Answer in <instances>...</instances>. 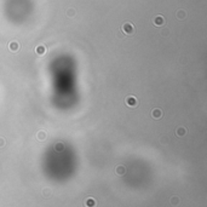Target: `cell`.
<instances>
[{
	"instance_id": "6da1fadb",
	"label": "cell",
	"mask_w": 207,
	"mask_h": 207,
	"mask_svg": "<svg viewBox=\"0 0 207 207\" xmlns=\"http://www.w3.org/2000/svg\"><path fill=\"white\" fill-rule=\"evenodd\" d=\"M135 26L131 22H125L121 27V32L124 33L125 35H133L135 34Z\"/></svg>"
},
{
	"instance_id": "7a4b0ae2",
	"label": "cell",
	"mask_w": 207,
	"mask_h": 207,
	"mask_svg": "<svg viewBox=\"0 0 207 207\" xmlns=\"http://www.w3.org/2000/svg\"><path fill=\"white\" fill-rule=\"evenodd\" d=\"M125 103H126L127 107H130V108H136V107L138 105V99L135 97V96H127L126 99H125Z\"/></svg>"
},
{
	"instance_id": "3957f363",
	"label": "cell",
	"mask_w": 207,
	"mask_h": 207,
	"mask_svg": "<svg viewBox=\"0 0 207 207\" xmlns=\"http://www.w3.org/2000/svg\"><path fill=\"white\" fill-rule=\"evenodd\" d=\"M153 23H154L155 27H162V26H165L166 21H165V17L162 15H158V16H155V18L153 20Z\"/></svg>"
},
{
	"instance_id": "277c9868",
	"label": "cell",
	"mask_w": 207,
	"mask_h": 207,
	"mask_svg": "<svg viewBox=\"0 0 207 207\" xmlns=\"http://www.w3.org/2000/svg\"><path fill=\"white\" fill-rule=\"evenodd\" d=\"M20 43L18 41H16V40H13V41H11V43L9 44V50L11 52H13V53H16V52H18L20 51Z\"/></svg>"
},
{
	"instance_id": "5b68a950",
	"label": "cell",
	"mask_w": 207,
	"mask_h": 207,
	"mask_svg": "<svg viewBox=\"0 0 207 207\" xmlns=\"http://www.w3.org/2000/svg\"><path fill=\"white\" fill-rule=\"evenodd\" d=\"M47 52V49H46L45 45H38L36 47H35V53H36L38 56H45V53Z\"/></svg>"
},
{
	"instance_id": "8992f818",
	"label": "cell",
	"mask_w": 207,
	"mask_h": 207,
	"mask_svg": "<svg viewBox=\"0 0 207 207\" xmlns=\"http://www.w3.org/2000/svg\"><path fill=\"white\" fill-rule=\"evenodd\" d=\"M151 118L154 120H159V119L162 118V110L160 108H155V109L151 110Z\"/></svg>"
},
{
	"instance_id": "52a82bcc",
	"label": "cell",
	"mask_w": 207,
	"mask_h": 207,
	"mask_svg": "<svg viewBox=\"0 0 207 207\" xmlns=\"http://www.w3.org/2000/svg\"><path fill=\"white\" fill-rule=\"evenodd\" d=\"M187 132H188L187 128L183 126H179L176 128V136H177V137H184V136L187 135Z\"/></svg>"
},
{
	"instance_id": "ba28073f",
	"label": "cell",
	"mask_w": 207,
	"mask_h": 207,
	"mask_svg": "<svg viewBox=\"0 0 207 207\" xmlns=\"http://www.w3.org/2000/svg\"><path fill=\"white\" fill-rule=\"evenodd\" d=\"M96 205H97V202L93 197H87L85 200V206L86 207H96Z\"/></svg>"
},
{
	"instance_id": "9c48e42d",
	"label": "cell",
	"mask_w": 207,
	"mask_h": 207,
	"mask_svg": "<svg viewBox=\"0 0 207 207\" xmlns=\"http://www.w3.org/2000/svg\"><path fill=\"white\" fill-rule=\"evenodd\" d=\"M36 138L38 141H45L46 138H47V133L45 132V131H39V132L36 133Z\"/></svg>"
},
{
	"instance_id": "30bf717a",
	"label": "cell",
	"mask_w": 207,
	"mask_h": 207,
	"mask_svg": "<svg viewBox=\"0 0 207 207\" xmlns=\"http://www.w3.org/2000/svg\"><path fill=\"white\" fill-rule=\"evenodd\" d=\"M115 172H116V174H119V176H124L125 173H126V168H125V166L120 165V166L116 167V170H115Z\"/></svg>"
},
{
	"instance_id": "8fae6325",
	"label": "cell",
	"mask_w": 207,
	"mask_h": 207,
	"mask_svg": "<svg viewBox=\"0 0 207 207\" xmlns=\"http://www.w3.org/2000/svg\"><path fill=\"white\" fill-rule=\"evenodd\" d=\"M176 16H177L178 20H184V18L187 17V12L184 11V10H178L177 13H176Z\"/></svg>"
},
{
	"instance_id": "7c38bea8",
	"label": "cell",
	"mask_w": 207,
	"mask_h": 207,
	"mask_svg": "<svg viewBox=\"0 0 207 207\" xmlns=\"http://www.w3.org/2000/svg\"><path fill=\"white\" fill-rule=\"evenodd\" d=\"M179 201H181V200H179L178 196H172V197L170 199V202H171V205H172V206H178Z\"/></svg>"
},
{
	"instance_id": "4fadbf2b",
	"label": "cell",
	"mask_w": 207,
	"mask_h": 207,
	"mask_svg": "<svg viewBox=\"0 0 207 207\" xmlns=\"http://www.w3.org/2000/svg\"><path fill=\"white\" fill-rule=\"evenodd\" d=\"M75 15H76V11H75V9H73V7H70V9L67 10V16H68L69 18H73L75 17Z\"/></svg>"
},
{
	"instance_id": "5bb4252c",
	"label": "cell",
	"mask_w": 207,
	"mask_h": 207,
	"mask_svg": "<svg viewBox=\"0 0 207 207\" xmlns=\"http://www.w3.org/2000/svg\"><path fill=\"white\" fill-rule=\"evenodd\" d=\"M52 195V190L51 189H49V188H45V189L43 190V196L44 197H50V196Z\"/></svg>"
},
{
	"instance_id": "9a60e30c",
	"label": "cell",
	"mask_w": 207,
	"mask_h": 207,
	"mask_svg": "<svg viewBox=\"0 0 207 207\" xmlns=\"http://www.w3.org/2000/svg\"><path fill=\"white\" fill-rule=\"evenodd\" d=\"M160 142L162 144H166L167 142H168V138H167L166 136H162V137H160Z\"/></svg>"
},
{
	"instance_id": "2e32d148",
	"label": "cell",
	"mask_w": 207,
	"mask_h": 207,
	"mask_svg": "<svg viewBox=\"0 0 207 207\" xmlns=\"http://www.w3.org/2000/svg\"><path fill=\"white\" fill-rule=\"evenodd\" d=\"M5 144H6V141H5V138L0 137V148H4V147H5Z\"/></svg>"
},
{
	"instance_id": "e0dca14e",
	"label": "cell",
	"mask_w": 207,
	"mask_h": 207,
	"mask_svg": "<svg viewBox=\"0 0 207 207\" xmlns=\"http://www.w3.org/2000/svg\"><path fill=\"white\" fill-rule=\"evenodd\" d=\"M55 148H56V150H57V151H59V150L63 149V144H62V143H57Z\"/></svg>"
},
{
	"instance_id": "ac0fdd59",
	"label": "cell",
	"mask_w": 207,
	"mask_h": 207,
	"mask_svg": "<svg viewBox=\"0 0 207 207\" xmlns=\"http://www.w3.org/2000/svg\"><path fill=\"white\" fill-rule=\"evenodd\" d=\"M161 34L164 35V36H166V35H168V30H167V29H164V30L161 32Z\"/></svg>"
}]
</instances>
